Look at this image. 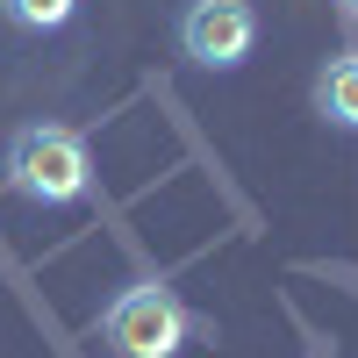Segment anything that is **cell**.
Returning <instances> with one entry per match:
<instances>
[{"mask_svg":"<svg viewBox=\"0 0 358 358\" xmlns=\"http://www.w3.org/2000/svg\"><path fill=\"white\" fill-rule=\"evenodd\" d=\"M101 337H108L115 358H172L179 344L215 337V322H201L165 280H129V287L101 308Z\"/></svg>","mask_w":358,"mask_h":358,"instance_id":"2","label":"cell"},{"mask_svg":"<svg viewBox=\"0 0 358 358\" xmlns=\"http://www.w3.org/2000/svg\"><path fill=\"white\" fill-rule=\"evenodd\" d=\"M0 179H8V194L36 208H79L94 194V151L65 122H22L0 151Z\"/></svg>","mask_w":358,"mask_h":358,"instance_id":"1","label":"cell"},{"mask_svg":"<svg viewBox=\"0 0 358 358\" xmlns=\"http://www.w3.org/2000/svg\"><path fill=\"white\" fill-rule=\"evenodd\" d=\"M315 115L358 136V50H337L330 65L315 72Z\"/></svg>","mask_w":358,"mask_h":358,"instance_id":"4","label":"cell"},{"mask_svg":"<svg viewBox=\"0 0 358 358\" xmlns=\"http://www.w3.org/2000/svg\"><path fill=\"white\" fill-rule=\"evenodd\" d=\"M0 15L15 29H29V36H50V29H65L79 15V0H0Z\"/></svg>","mask_w":358,"mask_h":358,"instance_id":"5","label":"cell"},{"mask_svg":"<svg viewBox=\"0 0 358 358\" xmlns=\"http://www.w3.org/2000/svg\"><path fill=\"white\" fill-rule=\"evenodd\" d=\"M344 15H351V22H358V0H344Z\"/></svg>","mask_w":358,"mask_h":358,"instance_id":"6","label":"cell"},{"mask_svg":"<svg viewBox=\"0 0 358 358\" xmlns=\"http://www.w3.org/2000/svg\"><path fill=\"white\" fill-rule=\"evenodd\" d=\"M179 50L201 72H236L258 50V8L251 0H187L179 8Z\"/></svg>","mask_w":358,"mask_h":358,"instance_id":"3","label":"cell"}]
</instances>
